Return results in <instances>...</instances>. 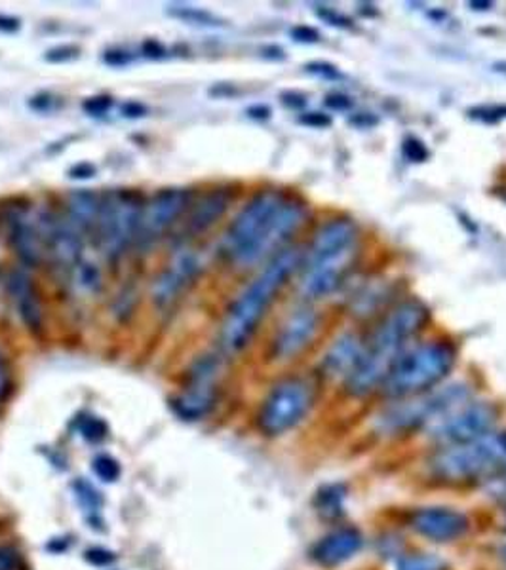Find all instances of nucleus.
<instances>
[{
  "label": "nucleus",
  "mask_w": 506,
  "mask_h": 570,
  "mask_svg": "<svg viewBox=\"0 0 506 570\" xmlns=\"http://www.w3.org/2000/svg\"><path fill=\"white\" fill-rule=\"evenodd\" d=\"M308 204L299 194L263 189L240 207L221 238L220 249L228 263L254 266L280 253L307 225Z\"/></svg>",
  "instance_id": "nucleus-1"
},
{
  "label": "nucleus",
  "mask_w": 506,
  "mask_h": 570,
  "mask_svg": "<svg viewBox=\"0 0 506 570\" xmlns=\"http://www.w3.org/2000/svg\"><path fill=\"white\" fill-rule=\"evenodd\" d=\"M433 322V312L421 299L398 300L383 314L379 323L366 339L364 356L358 367L345 380V390L353 397H366L381 390L390 369L402 354L410 348L411 341Z\"/></svg>",
  "instance_id": "nucleus-2"
},
{
  "label": "nucleus",
  "mask_w": 506,
  "mask_h": 570,
  "mask_svg": "<svg viewBox=\"0 0 506 570\" xmlns=\"http://www.w3.org/2000/svg\"><path fill=\"white\" fill-rule=\"evenodd\" d=\"M362 253L358 223L346 215L323 221L303 251L299 292L308 300L328 299L353 274Z\"/></svg>",
  "instance_id": "nucleus-3"
},
{
  "label": "nucleus",
  "mask_w": 506,
  "mask_h": 570,
  "mask_svg": "<svg viewBox=\"0 0 506 570\" xmlns=\"http://www.w3.org/2000/svg\"><path fill=\"white\" fill-rule=\"evenodd\" d=\"M302 259V249L295 246L282 249L233 300L221 323L220 344L225 354H238L251 343L272 302L299 271Z\"/></svg>",
  "instance_id": "nucleus-4"
},
{
  "label": "nucleus",
  "mask_w": 506,
  "mask_h": 570,
  "mask_svg": "<svg viewBox=\"0 0 506 570\" xmlns=\"http://www.w3.org/2000/svg\"><path fill=\"white\" fill-rule=\"evenodd\" d=\"M457 354L456 343L444 336L411 344L383 382V395L389 400H408L440 387L454 371Z\"/></svg>",
  "instance_id": "nucleus-5"
},
{
  "label": "nucleus",
  "mask_w": 506,
  "mask_h": 570,
  "mask_svg": "<svg viewBox=\"0 0 506 570\" xmlns=\"http://www.w3.org/2000/svg\"><path fill=\"white\" fill-rule=\"evenodd\" d=\"M143 205L145 200L138 190L115 189L103 194L94 236L109 263H117L132 248L133 241H138Z\"/></svg>",
  "instance_id": "nucleus-6"
},
{
  "label": "nucleus",
  "mask_w": 506,
  "mask_h": 570,
  "mask_svg": "<svg viewBox=\"0 0 506 570\" xmlns=\"http://www.w3.org/2000/svg\"><path fill=\"white\" fill-rule=\"evenodd\" d=\"M316 400V387L307 377H287L276 382L257 413V426L264 436H282L307 417Z\"/></svg>",
  "instance_id": "nucleus-7"
},
{
  "label": "nucleus",
  "mask_w": 506,
  "mask_h": 570,
  "mask_svg": "<svg viewBox=\"0 0 506 570\" xmlns=\"http://www.w3.org/2000/svg\"><path fill=\"white\" fill-rule=\"evenodd\" d=\"M470 388L467 384H449V387L434 388L426 394L398 400L397 405L383 413V431L389 434H405L419 430L423 426H431L444 417L446 413L456 409L457 405L469 402Z\"/></svg>",
  "instance_id": "nucleus-8"
},
{
  "label": "nucleus",
  "mask_w": 506,
  "mask_h": 570,
  "mask_svg": "<svg viewBox=\"0 0 506 570\" xmlns=\"http://www.w3.org/2000/svg\"><path fill=\"white\" fill-rule=\"evenodd\" d=\"M499 420V409L495 403L464 402L449 411L431 425L433 436L442 447L462 446L484 438L495 430Z\"/></svg>",
  "instance_id": "nucleus-9"
},
{
  "label": "nucleus",
  "mask_w": 506,
  "mask_h": 570,
  "mask_svg": "<svg viewBox=\"0 0 506 570\" xmlns=\"http://www.w3.org/2000/svg\"><path fill=\"white\" fill-rule=\"evenodd\" d=\"M0 230L8 248L25 266L35 269L45 257V246L38 230L37 217L31 215L27 205L17 202L0 207Z\"/></svg>",
  "instance_id": "nucleus-10"
},
{
  "label": "nucleus",
  "mask_w": 506,
  "mask_h": 570,
  "mask_svg": "<svg viewBox=\"0 0 506 570\" xmlns=\"http://www.w3.org/2000/svg\"><path fill=\"white\" fill-rule=\"evenodd\" d=\"M38 230L45 246V253L50 256L56 266L74 271L82 261L84 235L69 221L66 212H40L37 215Z\"/></svg>",
  "instance_id": "nucleus-11"
},
{
  "label": "nucleus",
  "mask_w": 506,
  "mask_h": 570,
  "mask_svg": "<svg viewBox=\"0 0 506 570\" xmlns=\"http://www.w3.org/2000/svg\"><path fill=\"white\" fill-rule=\"evenodd\" d=\"M322 330V316L308 305L297 307L280 323L271 341V358L274 361H292L302 356L315 343Z\"/></svg>",
  "instance_id": "nucleus-12"
},
{
  "label": "nucleus",
  "mask_w": 506,
  "mask_h": 570,
  "mask_svg": "<svg viewBox=\"0 0 506 570\" xmlns=\"http://www.w3.org/2000/svg\"><path fill=\"white\" fill-rule=\"evenodd\" d=\"M189 207H191V190L184 187L156 190L143 205L138 241L149 246L158 240Z\"/></svg>",
  "instance_id": "nucleus-13"
},
{
  "label": "nucleus",
  "mask_w": 506,
  "mask_h": 570,
  "mask_svg": "<svg viewBox=\"0 0 506 570\" xmlns=\"http://www.w3.org/2000/svg\"><path fill=\"white\" fill-rule=\"evenodd\" d=\"M410 525L415 533L436 544L462 538L469 531L467 515L446 506H426L411 513Z\"/></svg>",
  "instance_id": "nucleus-14"
},
{
  "label": "nucleus",
  "mask_w": 506,
  "mask_h": 570,
  "mask_svg": "<svg viewBox=\"0 0 506 570\" xmlns=\"http://www.w3.org/2000/svg\"><path fill=\"white\" fill-rule=\"evenodd\" d=\"M200 261L199 257L187 251H179L168 269L161 272V276L154 280L153 300L158 308H168L174 305L179 295L195 282L199 276Z\"/></svg>",
  "instance_id": "nucleus-15"
},
{
  "label": "nucleus",
  "mask_w": 506,
  "mask_h": 570,
  "mask_svg": "<svg viewBox=\"0 0 506 570\" xmlns=\"http://www.w3.org/2000/svg\"><path fill=\"white\" fill-rule=\"evenodd\" d=\"M364 546V538L354 526H339L336 531L322 536L310 549L315 563L323 569H336L339 565L353 559Z\"/></svg>",
  "instance_id": "nucleus-16"
},
{
  "label": "nucleus",
  "mask_w": 506,
  "mask_h": 570,
  "mask_svg": "<svg viewBox=\"0 0 506 570\" xmlns=\"http://www.w3.org/2000/svg\"><path fill=\"white\" fill-rule=\"evenodd\" d=\"M364 348H366V341L358 333L346 331L343 335H339L323 354L320 364L322 375L330 379H349V375L358 367L360 359L364 356Z\"/></svg>",
  "instance_id": "nucleus-17"
},
{
  "label": "nucleus",
  "mask_w": 506,
  "mask_h": 570,
  "mask_svg": "<svg viewBox=\"0 0 506 570\" xmlns=\"http://www.w3.org/2000/svg\"><path fill=\"white\" fill-rule=\"evenodd\" d=\"M235 202V190L231 187H215L192 205L191 213L187 217L185 230L189 236H200L208 233L213 225L220 223L221 217L228 212V207Z\"/></svg>",
  "instance_id": "nucleus-18"
},
{
  "label": "nucleus",
  "mask_w": 506,
  "mask_h": 570,
  "mask_svg": "<svg viewBox=\"0 0 506 570\" xmlns=\"http://www.w3.org/2000/svg\"><path fill=\"white\" fill-rule=\"evenodd\" d=\"M8 293L12 297L17 316L22 318L23 325L31 331L43 330L45 312L35 282L23 271L12 272L8 278Z\"/></svg>",
  "instance_id": "nucleus-19"
},
{
  "label": "nucleus",
  "mask_w": 506,
  "mask_h": 570,
  "mask_svg": "<svg viewBox=\"0 0 506 570\" xmlns=\"http://www.w3.org/2000/svg\"><path fill=\"white\" fill-rule=\"evenodd\" d=\"M103 197L92 189H74L67 194L66 215L74 227L86 233H96L97 219L102 212Z\"/></svg>",
  "instance_id": "nucleus-20"
},
{
  "label": "nucleus",
  "mask_w": 506,
  "mask_h": 570,
  "mask_svg": "<svg viewBox=\"0 0 506 570\" xmlns=\"http://www.w3.org/2000/svg\"><path fill=\"white\" fill-rule=\"evenodd\" d=\"M217 400V384L189 382L185 392L172 402L179 417L185 420H200L213 409Z\"/></svg>",
  "instance_id": "nucleus-21"
},
{
  "label": "nucleus",
  "mask_w": 506,
  "mask_h": 570,
  "mask_svg": "<svg viewBox=\"0 0 506 570\" xmlns=\"http://www.w3.org/2000/svg\"><path fill=\"white\" fill-rule=\"evenodd\" d=\"M168 15L176 17L179 22L197 25V27H220L223 25L217 15H213L202 8L187 7V4H177V7H168Z\"/></svg>",
  "instance_id": "nucleus-22"
},
{
  "label": "nucleus",
  "mask_w": 506,
  "mask_h": 570,
  "mask_svg": "<svg viewBox=\"0 0 506 570\" xmlns=\"http://www.w3.org/2000/svg\"><path fill=\"white\" fill-rule=\"evenodd\" d=\"M74 282L81 287L82 292L96 293L102 287V272L96 264L81 263L74 269Z\"/></svg>",
  "instance_id": "nucleus-23"
},
{
  "label": "nucleus",
  "mask_w": 506,
  "mask_h": 570,
  "mask_svg": "<svg viewBox=\"0 0 506 570\" xmlns=\"http://www.w3.org/2000/svg\"><path fill=\"white\" fill-rule=\"evenodd\" d=\"M448 565L428 554H411L398 561L397 570H446Z\"/></svg>",
  "instance_id": "nucleus-24"
},
{
  "label": "nucleus",
  "mask_w": 506,
  "mask_h": 570,
  "mask_svg": "<svg viewBox=\"0 0 506 570\" xmlns=\"http://www.w3.org/2000/svg\"><path fill=\"white\" fill-rule=\"evenodd\" d=\"M469 117L484 124H499L506 120V103H495V105H478L469 109Z\"/></svg>",
  "instance_id": "nucleus-25"
},
{
  "label": "nucleus",
  "mask_w": 506,
  "mask_h": 570,
  "mask_svg": "<svg viewBox=\"0 0 506 570\" xmlns=\"http://www.w3.org/2000/svg\"><path fill=\"white\" fill-rule=\"evenodd\" d=\"M305 71L316 79H322V81L338 82L343 79V73L339 71V67L333 66L330 61H310L305 66Z\"/></svg>",
  "instance_id": "nucleus-26"
},
{
  "label": "nucleus",
  "mask_w": 506,
  "mask_h": 570,
  "mask_svg": "<svg viewBox=\"0 0 506 570\" xmlns=\"http://www.w3.org/2000/svg\"><path fill=\"white\" fill-rule=\"evenodd\" d=\"M402 154H404V158L408 162H413V164H421V162L428 161V149H426L425 143L419 140V138H405L404 143H402Z\"/></svg>",
  "instance_id": "nucleus-27"
},
{
  "label": "nucleus",
  "mask_w": 506,
  "mask_h": 570,
  "mask_svg": "<svg viewBox=\"0 0 506 570\" xmlns=\"http://www.w3.org/2000/svg\"><path fill=\"white\" fill-rule=\"evenodd\" d=\"M316 15L323 23H328L331 27H338V29H351L353 27V20L349 15L341 14L336 8L320 7L316 10Z\"/></svg>",
  "instance_id": "nucleus-28"
},
{
  "label": "nucleus",
  "mask_w": 506,
  "mask_h": 570,
  "mask_svg": "<svg viewBox=\"0 0 506 570\" xmlns=\"http://www.w3.org/2000/svg\"><path fill=\"white\" fill-rule=\"evenodd\" d=\"M110 107H113V99L109 95H94L82 103V109L90 117H102L105 112H109Z\"/></svg>",
  "instance_id": "nucleus-29"
},
{
  "label": "nucleus",
  "mask_w": 506,
  "mask_h": 570,
  "mask_svg": "<svg viewBox=\"0 0 506 570\" xmlns=\"http://www.w3.org/2000/svg\"><path fill=\"white\" fill-rule=\"evenodd\" d=\"M94 470H96V474L102 477L103 482H115L118 474H120L117 462L109 459V456H99V459H96Z\"/></svg>",
  "instance_id": "nucleus-30"
},
{
  "label": "nucleus",
  "mask_w": 506,
  "mask_h": 570,
  "mask_svg": "<svg viewBox=\"0 0 506 570\" xmlns=\"http://www.w3.org/2000/svg\"><path fill=\"white\" fill-rule=\"evenodd\" d=\"M79 56V48L77 46L63 45L56 46V48H51V50L46 51V61H50V63H66V61H71V59L77 58Z\"/></svg>",
  "instance_id": "nucleus-31"
},
{
  "label": "nucleus",
  "mask_w": 506,
  "mask_h": 570,
  "mask_svg": "<svg viewBox=\"0 0 506 570\" xmlns=\"http://www.w3.org/2000/svg\"><path fill=\"white\" fill-rule=\"evenodd\" d=\"M290 37L302 45H315L320 40V33L310 25H295L294 29H290Z\"/></svg>",
  "instance_id": "nucleus-32"
},
{
  "label": "nucleus",
  "mask_w": 506,
  "mask_h": 570,
  "mask_svg": "<svg viewBox=\"0 0 506 570\" xmlns=\"http://www.w3.org/2000/svg\"><path fill=\"white\" fill-rule=\"evenodd\" d=\"M299 122L303 126H308V128H316V130H323V128H330L331 120L330 115L328 112H303L302 117H299Z\"/></svg>",
  "instance_id": "nucleus-33"
},
{
  "label": "nucleus",
  "mask_w": 506,
  "mask_h": 570,
  "mask_svg": "<svg viewBox=\"0 0 506 570\" xmlns=\"http://www.w3.org/2000/svg\"><path fill=\"white\" fill-rule=\"evenodd\" d=\"M326 107L331 110H339L345 112L354 107L353 97L351 95L341 94V92H333V94L326 95Z\"/></svg>",
  "instance_id": "nucleus-34"
},
{
  "label": "nucleus",
  "mask_w": 506,
  "mask_h": 570,
  "mask_svg": "<svg viewBox=\"0 0 506 570\" xmlns=\"http://www.w3.org/2000/svg\"><path fill=\"white\" fill-rule=\"evenodd\" d=\"M107 431V426L103 425L102 420L96 417H90L84 425H82V436L90 439V441H97L102 439Z\"/></svg>",
  "instance_id": "nucleus-35"
},
{
  "label": "nucleus",
  "mask_w": 506,
  "mask_h": 570,
  "mask_svg": "<svg viewBox=\"0 0 506 570\" xmlns=\"http://www.w3.org/2000/svg\"><path fill=\"white\" fill-rule=\"evenodd\" d=\"M141 51L151 59H162L168 56L166 46L158 43V40H154V38H148V40L141 45Z\"/></svg>",
  "instance_id": "nucleus-36"
},
{
  "label": "nucleus",
  "mask_w": 506,
  "mask_h": 570,
  "mask_svg": "<svg viewBox=\"0 0 506 570\" xmlns=\"http://www.w3.org/2000/svg\"><path fill=\"white\" fill-rule=\"evenodd\" d=\"M120 112H122V117L125 118H143L148 117L149 109L140 102H126L122 103V107H120Z\"/></svg>",
  "instance_id": "nucleus-37"
},
{
  "label": "nucleus",
  "mask_w": 506,
  "mask_h": 570,
  "mask_svg": "<svg viewBox=\"0 0 506 570\" xmlns=\"http://www.w3.org/2000/svg\"><path fill=\"white\" fill-rule=\"evenodd\" d=\"M96 166L90 164V162H79V164H74L73 168L69 169V176L73 179H92V177H96Z\"/></svg>",
  "instance_id": "nucleus-38"
},
{
  "label": "nucleus",
  "mask_w": 506,
  "mask_h": 570,
  "mask_svg": "<svg viewBox=\"0 0 506 570\" xmlns=\"http://www.w3.org/2000/svg\"><path fill=\"white\" fill-rule=\"evenodd\" d=\"M103 61L110 67H125L130 63V56L122 50H110L103 56Z\"/></svg>",
  "instance_id": "nucleus-39"
},
{
  "label": "nucleus",
  "mask_w": 506,
  "mask_h": 570,
  "mask_svg": "<svg viewBox=\"0 0 506 570\" xmlns=\"http://www.w3.org/2000/svg\"><path fill=\"white\" fill-rule=\"evenodd\" d=\"M282 103L292 109H302L307 105V97L299 92H286V94H282Z\"/></svg>",
  "instance_id": "nucleus-40"
},
{
  "label": "nucleus",
  "mask_w": 506,
  "mask_h": 570,
  "mask_svg": "<svg viewBox=\"0 0 506 570\" xmlns=\"http://www.w3.org/2000/svg\"><path fill=\"white\" fill-rule=\"evenodd\" d=\"M22 27V23H20V20L17 17H12V15H0V31L2 33H15V31L20 29Z\"/></svg>",
  "instance_id": "nucleus-41"
},
{
  "label": "nucleus",
  "mask_w": 506,
  "mask_h": 570,
  "mask_svg": "<svg viewBox=\"0 0 506 570\" xmlns=\"http://www.w3.org/2000/svg\"><path fill=\"white\" fill-rule=\"evenodd\" d=\"M351 122L354 126H360V128H372V126L377 124V118L372 117V115L367 117V112H362V115L351 118Z\"/></svg>",
  "instance_id": "nucleus-42"
},
{
  "label": "nucleus",
  "mask_w": 506,
  "mask_h": 570,
  "mask_svg": "<svg viewBox=\"0 0 506 570\" xmlns=\"http://www.w3.org/2000/svg\"><path fill=\"white\" fill-rule=\"evenodd\" d=\"M248 115H250L251 118L264 120V118L271 117V109L264 107V105H256V107H250V109H248Z\"/></svg>",
  "instance_id": "nucleus-43"
},
{
  "label": "nucleus",
  "mask_w": 506,
  "mask_h": 570,
  "mask_svg": "<svg viewBox=\"0 0 506 570\" xmlns=\"http://www.w3.org/2000/svg\"><path fill=\"white\" fill-rule=\"evenodd\" d=\"M8 392H10V379H8V375L0 369V403L7 397Z\"/></svg>",
  "instance_id": "nucleus-44"
},
{
  "label": "nucleus",
  "mask_w": 506,
  "mask_h": 570,
  "mask_svg": "<svg viewBox=\"0 0 506 570\" xmlns=\"http://www.w3.org/2000/svg\"><path fill=\"white\" fill-rule=\"evenodd\" d=\"M470 10H478V12H487V10H492L495 4L490 2V0H474V2H469Z\"/></svg>",
  "instance_id": "nucleus-45"
},
{
  "label": "nucleus",
  "mask_w": 506,
  "mask_h": 570,
  "mask_svg": "<svg viewBox=\"0 0 506 570\" xmlns=\"http://www.w3.org/2000/svg\"><path fill=\"white\" fill-rule=\"evenodd\" d=\"M35 102H40V105H37V107H33L35 110H48V107H50V95H38V97H33Z\"/></svg>",
  "instance_id": "nucleus-46"
},
{
  "label": "nucleus",
  "mask_w": 506,
  "mask_h": 570,
  "mask_svg": "<svg viewBox=\"0 0 506 570\" xmlns=\"http://www.w3.org/2000/svg\"><path fill=\"white\" fill-rule=\"evenodd\" d=\"M503 439H505V461H506V431H503Z\"/></svg>",
  "instance_id": "nucleus-47"
}]
</instances>
